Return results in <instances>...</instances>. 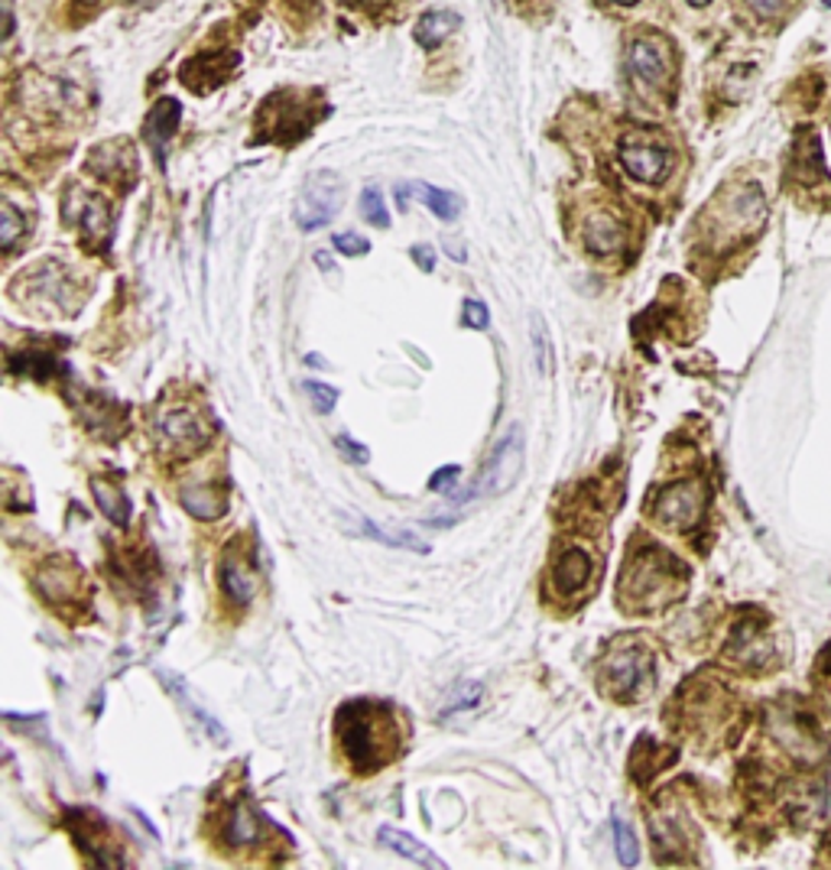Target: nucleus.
Wrapping results in <instances>:
<instances>
[{
	"label": "nucleus",
	"mask_w": 831,
	"mask_h": 870,
	"mask_svg": "<svg viewBox=\"0 0 831 870\" xmlns=\"http://www.w3.org/2000/svg\"><path fill=\"white\" fill-rule=\"evenodd\" d=\"M36 588L53 608H75L85 594V576L68 556H53L40 572H36Z\"/></svg>",
	"instance_id": "f8f14e48"
},
{
	"label": "nucleus",
	"mask_w": 831,
	"mask_h": 870,
	"mask_svg": "<svg viewBox=\"0 0 831 870\" xmlns=\"http://www.w3.org/2000/svg\"><path fill=\"white\" fill-rule=\"evenodd\" d=\"M682 591V569L669 552L644 549L620 572V604L627 611H656Z\"/></svg>",
	"instance_id": "f03ea898"
},
{
	"label": "nucleus",
	"mask_w": 831,
	"mask_h": 870,
	"mask_svg": "<svg viewBox=\"0 0 831 870\" xmlns=\"http://www.w3.org/2000/svg\"><path fill=\"white\" fill-rule=\"evenodd\" d=\"M592 579H594L592 552H589V549H579V546L562 549V552L555 556V562H552V572H549V581H552L555 594H562V598H575V594H582V591L592 584Z\"/></svg>",
	"instance_id": "4468645a"
},
{
	"label": "nucleus",
	"mask_w": 831,
	"mask_h": 870,
	"mask_svg": "<svg viewBox=\"0 0 831 870\" xmlns=\"http://www.w3.org/2000/svg\"><path fill=\"white\" fill-rule=\"evenodd\" d=\"M342 208V179L328 170L309 175L293 208V218L302 232H319L325 228Z\"/></svg>",
	"instance_id": "0eeeda50"
},
{
	"label": "nucleus",
	"mask_w": 831,
	"mask_h": 870,
	"mask_svg": "<svg viewBox=\"0 0 831 870\" xmlns=\"http://www.w3.org/2000/svg\"><path fill=\"white\" fill-rule=\"evenodd\" d=\"M238 68V53H222V56H208V58H192L179 78L192 88V92H212L218 85H225L231 78V72Z\"/></svg>",
	"instance_id": "f3484780"
},
{
	"label": "nucleus",
	"mask_w": 831,
	"mask_h": 870,
	"mask_svg": "<svg viewBox=\"0 0 831 870\" xmlns=\"http://www.w3.org/2000/svg\"><path fill=\"white\" fill-rule=\"evenodd\" d=\"M377 838H380V845H384V848L397 851L400 858L413 861V864H419V868H445V861H442L435 851H429V848H425L419 838L407 835V831H400V828H390V825H384Z\"/></svg>",
	"instance_id": "4be33fe9"
},
{
	"label": "nucleus",
	"mask_w": 831,
	"mask_h": 870,
	"mask_svg": "<svg viewBox=\"0 0 831 870\" xmlns=\"http://www.w3.org/2000/svg\"><path fill=\"white\" fill-rule=\"evenodd\" d=\"M520 468H524V432H520V426H514V429L494 445L490 459H487V464H484L481 474H477L475 487L465 491V494H458L455 504H468V501H477V497H500V494H507V491L517 484Z\"/></svg>",
	"instance_id": "39448f33"
},
{
	"label": "nucleus",
	"mask_w": 831,
	"mask_h": 870,
	"mask_svg": "<svg viewBox=\"0 0 831 870\" xmlns=\"http://www.w3.org/2000/svg\"><path fill=\"white\" fill-rule=\"evenodd\" d=\"M462 319H465V325L475 329V332H484V329L490 325V312H487V305L477 302V299H465V305H462Z\"/></svg>",
	"instance_id": "f704fd0d"
},
{
	"label": "nucleus",
	"mask_w": 831,
	"mask_h": 870,
	"mask_svg": "<svg viewBox=\"0 0 831 870\" xmlns=\"http://www.w3.org/2000/svg\"><path fill=\"white\" fill-rule=\"evenodd\" d=\"M357 533H364V536H370V539H377V543H384V546L410 549V552H422V556L429 552V543L419 539L410 529H387V526H380V523L360 520L357 523Z\"/></svg>",
	"instance_id": "a878e982"
},
{
	"label": "nucleus",
	"mask_w": 831,
	"mask_h": 870,
	"mask_svg": "<svg viewBox=\"0 0 831 870\" xmlns=\"http://www.w3.org/2000/svg\"><path fill=\"white\" fill-rule=\"evenodd\" d=\"M481 696H484L481 683H458L455 692L445 698V705H442V718H452V715H458V711L475 708L477 701H481Z\"/></svg>",
	"instance_id": "7c9ffc66"
},
{
	"label": "nucleus",
	"mask_w": 831,
	"mask_h": 870,
	"mask_svg": "<svg viewBox=\"0 0 831 870\" xmlns=\"http://www.w3.org/2000/svg\"><path fill=\"white\" fill-rule=\"evenodd\" d=\"M413 192L432 208V215L435 218H442V222H455L458 215H462V208H465V202L455 195V192H445V189H435V185H413Z\"/></svg>",
	"instance_id": "bb28decb"
},
{
	"label": "nucleus",
	"mask_w": 831,
	"mask_h": 870,
	"mask_svg": "<svg viewBox=\"0 0 831 870\" xmlns=\"http://www.w3.org/2000/svg\"><path fill=\"white\" fill-rule=\"evenodd\" d=\"M179 120H182V108H179L176 98H160L153 105L150 117H147V140H150V147L157 150L160 160L166 153V143L173 140V133L179 130Z\"/></svg>",
	"instance_id": "412c9836"
},
{
	"label": "nucleus",
	"mask_w": 831,
	"mask_h": 870,
	"mask_svg": "<svg viewBox=\"0 0 831 870\" xmlns=\"http://www.w3.org/2000/svg\"><path fill=\"white\" fill-rule=\"evenodd\" d=\"M335 738L345 760L357 773L370 776L384 770L400 751V731L387 705L377 701H345L335 711Z\"/></svg>",
	"instance_id": "f257e3e1"
},
{
	"label": "nucleus",
	"mask_w": 831,
	"mask_h": 870,
	"mask_svg": "<svg viewBox=\"0 0 831 870\" xmlns=\"http://www.w3.org/2000/svg\"><path fill=\"white\" fill-rule=\"evenodd\" d=\"M627 68L630 78L644 88H662L672 72V53L669 43L656 33H640L627 46Z\"/></svg>",
	"instance_id": "9d476101"
},
{
	"label": "nucleus",
	"mask_w": 831,
	"mask_h": 870,
	"mask_svg": "<svg viewBox=\"0 0 831 870\" xmlns=\"http://www.w3.org/2000/svg\"><path fill=\"white\" fill-rule=\"evenodd\" d=\"M410 254H413V260L419 264V267H422V270H425V273H432V270H435V254H432V247H425V244H415Z\"/></svg>",
	"instance_id": "58836bf2"
},
{
	"label": "nucleus",
	"mask_w": 831,
	"mask_h": 870,
	"mask_svg": "<svg viewBox=\"0 0 831 870\" xmlns=\"http://www.w3.org/2000/svg\"><path fill=\"white\" fill-rule=\"evenodd\" d=\"M462 26V17L452 13V10H429L419 17L415 23V43L425 46V50H435L445 36H452L455 30Z\"/></svg>",
	"instance_id": "b1692460"
},
{
	"label": "nucleus",
	"mask_w": 831,
	"mask_h": 870,
	"mask_svg": "<svg viewBox=\"0 0 831 870\" xmlns=\"http://www.w3.org/2000/svg\"><path fill=\"white\" fill-rule=\"evenodd\" d=\"M218 579H222L225 598H228L235 608H250L253 598H257V591H260V576L253 572V566L247 562V556L240 552L238 546H228V552L222 556Z\"/></svg>",
	"instance_id": "ddd939ff"
},
{
	"label": "nucleus",
	"mask_w": 831,
	"mask_h": 870,
	"mask_svg": "<svg viewBox=\"0 0 831 870\" xmlns=\"http://www.w3.org/2000/svg\"><path fill=\"white\" fill-rule=\"evenodd\" d=\"M335 250H342V254H348V257H360V254H367L370 250V244L364 240V237H357V234H338L335 240Z\"/></svg>",
	"instance_id": "c9c22d12"
},
{
	"label": "nucleus",
	"mask_w": 831,
	"mask_h": 870,
	"mask_svg": "<svg viewBox=\"0 0 831 870\" xmlns=\"http://www.w3.org/2000/svg\"><path fill=\"white\" fill-rule=\"evenodd\" d=\"M130 3H150V0H130Z\"/></svg>",
	"instance_id": "c03bdc74"
},
{
	"label": "nucleus",
	"mask_w": 831,
	"mask_h": 870,
	"mask_svg": "<svg viewBox=\"0 0 831 870\" xmlns=\"http://www.w3.org/2000/svg\"><path fill=\"white\" fill-rule=\"evenodd\" d=\"M614 851H617V861L624 864V868H634L637 861H640V845H637V838H634V828L617 815L614 818Z\"/></svg>",
	"instance_id": "c85d7f7f"
},
{
	"label": "nucleus",
	"mask_w": 831,
	"mask_h": 870,
	"mask_svg": "<svg viewBox=\"0 0 831 870\" xmlns=\"http://www.w3.org/2000/svg\"><path fill=\"white\" fill-rule=\"evenodd\" d=\"M702 484L699 481H676L666 484L654 497V520L666 529H692L702 517Z\"/></svg>",
	"instance_id": "1a4fd4ad"
},
{
	"label": "nucleus",
	"mask_w": 831,
	"mask_h": 870,
	"mask_svg": "<svg viewBox=\"0 0 831 870\" xmlns=\"http://www.w3.org/2000/svg\"><path fill=\"white\" fill-rule=\"evenodd\" d=\"M825 7H831V0H825Z\"/></svg>",
	"instance_id": "a18cd8bd"
},
{
	"label": "nucleus",
	"mask_w": 831,
	"mask_h": 870,
	"mask_svg": "<svg viewBox=\"0 0 831 870\" xmlns=\"http://www.w3.org/2000/svg\"><path fill=\"white\" fill-rule=\"evenodd\" d=\"M75 845L85 851L88 861L95 864H120L118 851H111L108 841V825L98 818V813H78V825H75Z\"/></svg>",
	"instance_id": "6ab92c4d"
},
{
	"label": "nucleus",
	"mask_w": 831,
	"mask_h": 870,
	"mask_svg": "<svg viewBox=\"0 0 831 870\" xmlns=\"http://www.w3.org/2000/svg\"><path fill=\"white\" fill-rule=\"evenodd\" d=\"M530 335H533L536 370H539V374H549V370H552V357H549V339H546V329H542V319H539V315H533Z\"/></svg>",
	"instance_id": "473e14b6"
},
{
	"label": "nucleus",
	"mask_w": 831,
	"mask_h": 870,
	"mask_svg": "<svg viewBox=\"0 0 831 870\" xmlns=\"http://www.w3.org/2000/svg\"><path fill=\"white\" fill-rule=\"evenodd\" d=\"M689 3H692V7H705L709 0H689Z\"/></svg>",
	"instance_id": "37998d69"
},
{
	"label": "nucleus",
	"mask_w": 831,
	"mask_h": 870,
	"mask_svg": "<svg viewBox=\"0 0 831 870\" xmlns=\"http://www.w3.org/2000/svg\"><path fill=\"white\" fill-rule=\"evenodd\" d=\"M601 679L617 698H640L654 689V653L640 640H614L601 659Z\"/></svg>",
	"instance_id": "20e7f679"
},
{
	"label": "nucleus",
	"mask_w": 831,
	"mask_h": 870,
	"mask_svg": "<svg viewBox=\"0 0 831 870\" xmlns=\"http://www.w3.org/2000/svg\"><path fill=\"white\" fill-rule=\"evenodd\" d=\"M88 170L115 189H127V185H133V175H137V153L123 140L95 147L88 157Z\"/></svg>",
	"instance_id": "2eb2a0df"
},
{
	"label": "nucleus",
	"mask_w": 831,
	"mask_h": 870,
	"mask_svg": "<svg viewBox=\"0 0 831 870\" xmlns=\"http://www.w3.org/2000/svg\"><path fill=\"white\" fill-rule=\"evenodd\" d=\"M458 474H462V468H458V464H449V468H439V471L432 474V481H429V487H432V491H452V487L458 484Z\"/></svg>",
	"instance_id": "e433bc0d"
},
{
	"label": "nucleus",
	"mask_w": 831,
	"mask_h": 870,
	"mask_svg": "<svg viewBox=\"0 0 831 870\" xmlns=\"http://www.w3.org/2000/svg\"><path fill=\"white\" fill-rule=\"evenodd\" d=\"M335 445L345 452V459H352L355 464H367V459H370V452H367V445H360V442H355L352 436H338L335 439Z\"/></svg>",
	"instance_id": "4c0bfd02"
},
{
	"label": "nucleus",
	"mask_w": 831,
	"mask_h": 870,
	"mask_svg": "<svg viewBox=\"0 0 831 870\" xmlns=\"http://www.w3.org/2000/svg\"><path fill=\"white\" fill-rule=\"evenodd\" d=\"M620 167L634 175L637 182H644V185H659L669 175L672 157H669V150L662 143H656L650 137L627 133L620 140Z\"/></svg>",
	"instance_id": "9b49d317"
},
{
	"label": "nucleus",
	"mask_w": 831,
	"mask_h": 870,
	"mask_svg": "<svg viewBox=\"0 0 831 870\" xmlns=\"http://www.w3.org/2000/svg\"><path fill=\"white\" fill-rule=\"evenodd\" d=\"M611 3H624V7H630V3H637V0H611Z\"/></svg>",
	"instance_id": "79ce46f5"
},
{
	"label": "nucleus",
	"mask_w": 831,
	"mask_h": 870,
	"mask_svg": "<svg viewBox=\"0 0 831 870\" xmlns=\"http://www.w3.org/2000/svg\"><path fill=\"white\" fill-rule=\"evenodd\" d=\"M582 237L594 254H614L624 244V225L614 212H592L582 225Z\"/></svg>",
	"instance_id": "aec40b11"
},
{
	"label": "nucleus",
	"mask_w": 831,
	"mask_h": 870,
	"mask_svg": "<svg viewBox=\"0 0 831 870\" xmlns=\"http://www.w3.org/2000/svg\"><path fill=\"white\" fill-rule=\"evenodd\" d=\"M10 292L20 305L43 312V315H68L82 305V292L75 287V280L68 277L65 267L53 264V260L23 273Z\"/></svg>",
	"instance_id": "7ed1b4c3"
},
{
	"label": "nucleus",
	"mask_w": 831,
	"mask_h": 870,
	"mask_svg": "<svg viewBox=\"0 0 831 870\" xmlns=\"http://www.w3.org/2000/svg\"><path fill=\"white\" fill-rule=\"evenodd\" d=\"M305 394L312 397V407L319 409V412H332L335 404H338V390L328 387V384H319V380H309V384H305Z\"/></svg>",
	"instance_id": "72a5a7b5"
},
{
	"label": "nucleus",
	"mask_w": 831,
	"mask_h": 870,
	"mask_svg": "<svg viewBox=\"0 0 831 870\" xmlns=\"http://www.w3.org/2000/svg\"><path fill=\"white\" fill-rule=\"evenodd\" d=\"M360 212H364V218H367L370 225H377V228H387V225H390V215H387V208H384V195H380L377 189H364V195H360Z\"/></svg>",
	"instance_id": "2f4dec72"
},
{
	"label": "nucleus",
	"mask_w": 831,
	"mask_h": 870,
	"mask_svg": "<svg viewBox=\"0 0 831 870\" xmlns=\"http://www.w3.org/2000/svg\"><path fill=\"white\" fill-rule=\"evenodd\" d=\"M445 250H449L455 260H465V250H462V247H455V244H445Z\"/></svg>",
	"instance_id": "a19ab883"
},
{
	"label": "nucleus",
	"mask_w": 831,
	"mask_h": 870,
	"mask_svg": "<svg viewBox=\"0 0 831 870\" xmlns=\"http://www.w3.org/2000/svg\"><path fill=\"white\" fill-rule=\"evenodd\" d=\"M747 3H751V10H757V13H764V17H767V13L783 10V3H786V0H747Z\"/></svg>",
	"instance_id": "ea45409f"
},
{
	"label": "nucleus",
	"mask_w": 831,
	"mask_h": 870,
	"mask_svg": "<svg viewBox=\"0 0 831 870\" xmlns=\"http://www.w3.org/2000/svg\"><path fill=\"white\" fill-rule=\"evenodd\" d=\"M160 676H163L166 689H170V692H173V696H176L179 701L185 705V711H188V715H192V718L202 724V731H205V734H212V741H215V744H228V731L218 724V718H215L212 711H205V708L198 705V698L188 692L185 679H179L176 673H160Z\"/></svg>",
	"instance_id": "5701e85b"
},
{
	"label": "nucleus",
	"mask_w": 831,
	"mask_h": 870,
	"mask_svg": "<svg viewBox=\"0 0 831 870\" xmlns=\"http://www.w3.org/2000/svg\"><path fill=\"white\" fill-rule=\"evenodd\" d=\"M267 828H273L270 818L263 813H257L247 799H238V803L228 809V815H225L222 835H225V841L235 845V848H257V845H263V831H267Z\"/></svg>",
	"instance_id": "dca6fc26"
},
{
	"label": "nucleus",
	"mask_w": 831,
	"mask_h": 870,
	"mask_svg": "<svg viewBox=\"0 0 831 870\" xmlns=\"http://www.w3.org/2000/svg\"><path fill=\"white\" fill-rule=\"evenodd\" d=\"M62 218L78 228L82 240L91 247H105L111 240V205L88 189H68L62 195Z\"/></svg>",
	"instance_id": "6e6552de"
},
{
	"label": "nucleus",
	"mask_w": 831,
	"mask_h": 870,
	"mask_svg": "<svg viewBox=\"0 0 831 870\" xmlns=\"http://www.w3.org/2000/svg\"><path fill=\"white\" fill-rule=\"evenodd\" d=\"M26 232H30V225H26V218L20 215V208H17L10 198H3V208H0V240H3V250L13 254V247L20 244V237Z\"/></svg>",
	"instance_id": "cd10ccee"
},
{
	"label": "nucleus",
	"mask_w": 831,
	"mask_h": 870,
	"mask_svg": "<svg viewBox=\"0 0 831 870\" xmlns=\"http://www.w3.org/2000/svg\"><path fill=\"white\" fill-rule=\"evenodd\" d=\"M91 494H95V501H98V511L115 523V526H120V529L130 526V497L120 491L118 484L101 481V477H91Z\"/></svg>",
	"instance_id": "393cba45"
},
{
	"label": "nucleus",
	"mask_w": 831,
	"mask_h": 870,
	"mask_svg": "<svg viewBox=\"0 0 831 870\" xmlns=\"http://www.w3.org/2000/svg\"><path fill=\"white\" fill-rule=\"evenodd\" d=\"M179 501H182V507H185L192 517H198V520H218V517H225V511H228L225 491H222L215 481H205V477H192V481L182 487Z\"/></svg>",
	"instance_id": "a211bd4d"
},
{
	"label": "nucleus",
	"mask_w": 831,
	"mask_h": 870,
	"mask_svg": "<svg viewBox=\"0 0 831 870\" xmlns=\"http://www.w3.org/2000/svg\"><path fill=\"white\" fill-rule=\"evenodd\" d=\"M212 422L192 404H173L157 412V442L170 455H192L212 442Z\"/></svg>",
	"instance_id": "423d86ee"
},
{
	"label": "nucleus",
	"mask_w": 831,
	"mask_h": 870,
	"mask_svg": "<svg viewBox=\"0 0 831 870\" xmlns=\"http://www.w3.org/2000/svg\"><path fill=\"white\" fill-rule=\"evenodd\" d=\"M56 370V357L43 348H23V364H10V374H33V377H46Z\"/></svg>",
	"instance_id": "c756f323"
}]
</instances>
